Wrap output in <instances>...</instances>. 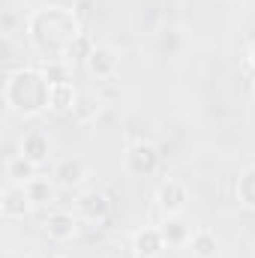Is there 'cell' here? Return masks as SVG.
Here are the masks:
<instances>
[{
    "instance_id": "obj_17",
    "label": "cell",
    "mask_w": 255,
    "mask_h": 258,
    "mask_svg": "<svg viewBox=\"0 0 255 258\" xmlns=\"http://www.w3.org/2000/svg\"><path fill=\"white\" fill-rule=\"evenodd\" d=\"M75 120L78 123H90L96 114H99V99L96 96H78V102H75Z\"/></svg>"
},
{
    "instance_id": "obj_9",
    "label": "cell",
    "mask_w": 255,
    "mask_h": 258,
    "mask_svg": "<svg viewBox=\"0 0 255 258\" xmlns=\"http://www.w3.org/2000/svg\"><path fill=\"white\" fill-rule=\"evenodd\" d=\"M162 249H165V240H162L159 225L156 228L153 225L150 228H138L132 234V252H135V258H159Z\"/></svg>"
},
{
    "instance_id": "obj_5",
    "label": "cell",
    "mask_w": 255,
    "mask_h": 258,
    "mask_svg": "<svg viewBox=\"0 0 255 258\" xmlns=\"http://www.w3.org/2000/svg\"><path fill=\"white\" fill-rule=\"evenodd\" d=\"M33 210V198L27 195L24 183H6L0 192V216L3 219H24Z\"/></svg>"
},
{
    "instance_id": "obj_12",
    "label": "cell",
    "mask_w": 255,
    "mask_h": 258,
    "mask_svg": "<svg viewBox=\"0 0 255 258\" xmlns=\"http://www.w3.org/2000/svg\"><path fill=\"white\" fill-rule=\"evenodd\" d=\"M48 150H51V144H48V138L42 132H27L21 138V156H27L36 165H42L48 159Z\"/></svg>"
},
{
    "instance_id": "obj_19",
    "label": "cell",
    "mask_w": 255,
    "mask_h": 258,
    "mask_svg": "<svg viewBox=\"0 0 255 258\" xmlns=\"http://www.w3.org/2000/svg\"><path fill=\"white\" fill-rule=\"evenodd\" d=\"M246 60H249V66L255 69V42H252V48H249V54H246Z\"/></svg>"
},
{
    "instance_id": "obj_16",
    "label": "cell",
    "mask_w": 255,
    "mask_h": 258,
    "mask_svg": "<svg viewBox=\"0 0 255 258\" xmlns=\"http://www.w3.org/2000/svg\"><path fill=\"white\" fill-rule=\"evenodd\" d=\"M237 201H240V207H246V210H252L255 213V165H249L246 171H240V177H237Z\"/></svg>"
},
{
    "instance_id": "obj_3",
    "label": "cell",
    "mask_w": 255,
    "mask_h": 258,
    "mask_svg": "<svg viewBox=\"0 0 255 258\" xmlns=\"http://www.w3.org/2000/svg\"><path fill=\"white\" fill-rule=\"evenodd\" d=\"M84 69L96 81H114L120 72V51L114 45H90L84 54Z\"/></svg>"
},
{
    "instance_id": "obj_11",
    "label": "cell",
    "mask_w": 255,
    "mask_h": 258,
    "mask_svg": "<svg viewBox=\"0 0 255 258\" xmlns=\"http://www.w3.org/2000/svg\"><path fill=\"white\" fill-rule=\"evenodd\" d=\"M84 177H87V168H84L81 159H60L57 168H54V183L63 186V189H75V186H81Z\"/></svg>"
},
{
    "instance_id": "obj_20",
    "label": "cell",
    "mask_w": 255,
    "mask_h": 258,
    "mask_svg": "<svg viewBox=\"0 0 255 258\" xmlns=\"http://www.w3.org/2000/svg\"><path fill=\"white\" fill-rule=\"evenodd\" d=\"M252 96H255V84H252Z\"/></svg>"
},
{
    "instance_id": "obj_13",
    "label": "cell",
    "mask_w": 255,
    "mask_h": 258,
    "mask_svg": "<svg viewBox=\"0 0 255 258\" xmlns=\"http://www.w3.org/2000/svg\"><path fill=\"white\" fill-rule=\"evenodd\" d=\"M36 162H30L27 156H12L9 162H6V180L9 183H27V180H33L36 177Z\"/></svg>"
},
{
    "instance_id": "obj_10",
    "label": "cell",
    "mask_w": 255,
    "mask_h": 258,
    "mask_svg": "<svg viewBox=\"0 0 255 258\" xmlns=\"http://www.w3.org/2000/svg\"><path fill=\"white\" fill-rule=\"evenodd\" d=\"M75 210H78V216L87 219V222H102V219L108 216V198L102 192H96V189L81 192L78 201H75Z\"/></svg>"
},
{
    "instance_id": "obj_14",
    "label": "cell",
    "mask_w": 255,
    "mask_h": 258,
    "mask_svg": "<svg viewBox=\"0 0 255 258\" xmlns=\"http://www.w3.org/2000/svg\"><path fill=\"white\" fill-rule=\"evenodd\" d=\"M75 102H78V90L72 87V81L54 84V90H51V111H54V114L75 111Z\"/></svg>"
},
{
    "instance_id": "obj_6",
    "label": "cell",
    "mask_w": 255,
    "mask_h": 258,
    "mask_svg": "<svg viewBox=\"0 0 255 258\" xmlns=\"http://www.w3.org/2000/svg\"><path fill=\"white\" fill-rule=\"evenodd\" d=\"M156 204L162 210V216H174V213H183L186 204H189V189L180 183V180H165L156 192Z\"/></svg>"
},
{
    "instance_id": "obj_8",
    "label": "cell",
    "mask_w": 255,
    "mask_h": 258,
    "mask_svg": "<svg viewBox=\"0 0 255 258\" xmlns=\"http://www.w3.org/2000/svg\"><path fill=\"white\" fill-rule=\"evenodd\" d=\"M45 234L57 243H66L78 234V216L69 213V210H54L45 216Z\"/></svg>"
},
{
    "instance_id": "obj_1",
    "label": "cell",
    "mask_w": 255,
    "mask_h": 258,
    "mask_svg": "<svg viewBox=\"0 0 255 258\" xmlns=\"http://www.w3.org/2000/svg\"><path fill=\"white\" fill-rule=\"evenodd\" d=\"M27 39L33 51L48 60H69L81 42V21L69 6H39L27 15Z\"/></svg>"
},
{
    "instance_id": "obj_21",
    "label": "cell",
    "mask_w": 255,
    "mask_h": 258,
    "mask_svg": "<svg viewBox=\"0 0 255 258\" xmlns=\"http://www.w3.org/2000/svg\"><path fill=\"white\" fill-rule=\"evenodd\" d=\"M54 258H63V255H54Z\"/></svg>"
},
{
    "instance_id": "obj_18",
    "label": "cell",
    "mask_w": 255,
    "mask_h": 258,
    "mask_svg": "<svg viewBox=\"0 0 255 258\" xmlns=\"http://www.w3.org/2000/svg\"><path fill=\"white\" fill-rule=\"evenodd\" d=\"M24 189H27V195L33 198V204L48 201L51 192H54V186H51V180H48V177H33V180H27V183H24Z\"/></svg>"
},
{
    "instance_id": "obj_7",
    "label": "cell",
    "mask_w": 255,
    "mask_h": 258,
    "mask_svg": "<svg viewBox=\"0 0 255 258\" xmlns=\"http://www.w3.org/2000/svg\"><path fill=\"white\" fill-rule=\"evenodd\" d=\"M159 231H162V240H165V246H186L192 240V225L189 219L183 216V213H174V216H162V222H159Z\"/></svg>"
},
{
    "instance_id": "obj_2",
    "label": "cell",
    "mask_w": 255,
    "mask_h": 258,
    "mask_svg": "<svg viewBox=\"0 0 255 258\" xmlns=\"http://www.w3.org/2000/svg\"><path fill=\"white\" fill-rule=\"evenodd\" d=\"M51 90L54 84L48 81V75L42 72V66H24L6 75L3 84V102L15 117H39L45 111H51Z\"/></svg>"
},
{
    "instance_id": "obj_4",
    "label": "cell",
    "mask_w": 255,
    "mask_h": 258,
    "mask_svg": "<svg viewBox=\"0 0 255 258\" xmlns=\"http://www.w3.org/2000/svg\"><path fill=\"white\" fill-rule=\"evenodd\" d=\"M159 168V150L150 141H135L126 150V171L135 177H150Z\"/></svg>"
},
{
    "instance_id": "obj_15",
    "label": "cell",
    "mask_w": 255,
    "mask_h": 258,
    "mask_svg": "<svg viewBox=\"0 0 255 258\" xmlns=\"http://www.w3.org/2000/svg\"><path fill=\"white\" fill-rule=\"evenodd\" d=\"M186 249L192 252V258H216V249H219V240H216V234H210V231H195L192 234V240L186 243Z\"/></svg>"
}]
</instances>
